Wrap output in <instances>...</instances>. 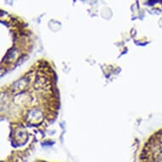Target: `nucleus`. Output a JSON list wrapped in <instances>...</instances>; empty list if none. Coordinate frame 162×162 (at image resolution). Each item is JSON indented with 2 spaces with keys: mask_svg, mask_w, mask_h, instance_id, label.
I'll return each instance as SVG.
<instances>
[{
  "mask_svg": "<svg viewBox=\"0 0 162 162\" xmlns=\"http://www.w3.org/2000/svg\"><path fill=\"white\" fill-rule=\"evenodd\" d=\"M60 93L52 64L38 60L16 81L1 89V117L10 124L13 144L24 146L31 134L57 118Z\"/></svg>",
  "mask_w": 162,
  "mask_h": 162,
  "instance_id": "nucleus-1",
  "label": "nucleus"
},
{
  "mask_svg": "<svg viewBox=\"0 0 162 162\" xmlns=\"http://www.w3.org/2000/svg\"><path fill=\"white\" fill-rule=\"evenodd\" d=\"M2 27L5 29L7 47L2 53V76L14 70L25 59L28 57L33 48V35L21 19L13 14H2Z\"/></svg>",
  "mask_w": 162,
  "mask_h": 162,
  "instance_id": "nucleus-2",
  "label": "nucleus"
},
{
  "mask_svg": "<svg viewBox=\"0 0 162 162\" xmlns=\"http://www.w3.org/2000/svg\"><path fill=\"white\" fill-rule=\"evenodd\" d=\"M139 162H162V128L146 140L140 153Z\"/></svg>",
  "mask_w": 162,
  "mask_h": 162,
  "instance_id": "nucleus-3",
  "label": "nucleus"
},
{
  "mask_svg": "<svg viewBox=\"0 0 162 162\" xmlns=\"http://www.w3.org/2000/svg\"><path fill=\"white\" fill-rule=\"evenodd\" d=\"M37 162H46V161H43V160H39V161H37Z\"/></svg>",
  "mask_w": 162,
  "mask_h": 162,
  "instance_id": "nucleus-4",
  "label": "nucleus"
}]
</instances>
